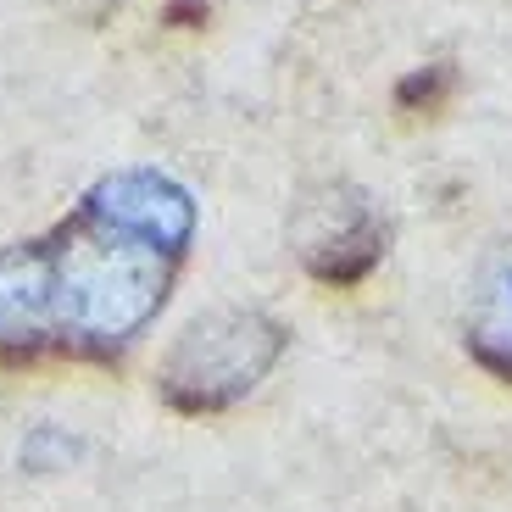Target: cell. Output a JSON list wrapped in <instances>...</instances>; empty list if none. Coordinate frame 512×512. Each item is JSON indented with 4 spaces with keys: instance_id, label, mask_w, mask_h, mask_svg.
I'll use <instances>...</instances> for the list:
<instances>
[{
    "instance_id": "obj_5",
    "label": "cell",
    "mask_w": 512,
    "mask_h": 512,
    "mask_svg": "<svg viewBox=\"0 0 512 512\" xmlns=\"http://www.w3.org/2000/svg\"><path fill=\"white\" fill-rule=\"evenodd\" d=\"M56 346V290L45 240H23L0 251V351L34 357Z\"/></svg>"
},
{
    "instance_id": "obj_6",
    "label": "cell",
    "mask_w": 512,
    "mask_h": 512,
    "mask_svg": "<svg viewBox=\"0 0 512 512\" xmlns=\"http://www.w3.org/2000/svg\"><path fill=\"white\" fill-rule=\"evenodd\" d=\"M468 351L485 373L512 379V240L479 262L474 290H468Z\"/></svg>"
},
{
    "instance_id": "obj_7",
    "label": "cell",
    "mask_w": 512,
    "mask_h": 512,
    "mask_svg": "<svg viewBox=\"0 0 512 512\" xmlns=\"http://www.w3.org/2000/svg\"><path fill=\"white\" fill-rule=\"evenodd\" d=\"M451 84H457V78H451V67H446V62H429L423 73H412L407 84H401L396 101L412 106V112H418V106H423V112H435V106L451 95Z\"/></svg>"
},
{
    "instance_id": "obj_3",
    "label": "cell",
    "mask_w": 512,
    "mask_h": 512,
    "mask_svg": "<svg viewBox=\"0 0 512 512\" xmlns=\"http://www.w3.org/2000/svg\"><path fill=\"white\" fill-rule=\"evenodd\" d=\"M290 240L312 279L346 290V284H362L384 262L390 223L357 184H318L307 201L295 206Z\"/></svg>"
},
{
    "instance_id": "obj_2",
    "label": "cell",
    "mask_w": 512,
    "mask_h": 512,
    "mask_svg": "<svg viewBox=\"0 0 512 512\" xmlns=\"http://www.w3.org/2000/svg\"><path fill=\"white\" fill-rule=\"evenodd\" d=\"M290 329L262 307L201 312L156 362V390L173 412H229L279 368Z\"/></svg>"
},
{
    "instance_id": "obj_4",
    "label": "cell",
    "mask_w": 512,
    "mask_h": 512,
    "mask_svg": "<svg viewBox=\"0 0 512 512\" xmlns=\"http://www.w3.org/2000/svg\"><path fill=\"white\" fill-rule=\"evenodd\" d=\"M84 212L106 218L112 229L134 234V240L156 245L167 256H184L195 240V201L179 179H167L156 167H123V173H106L90 195H84Z\"/></svg>"
},
{
    "instance_id": "obj_1",
    "label": "cell",
    "mask_w": 512,
    "mask_h": 512,
    "mask_svg": "<svg viewBox=\"0 0 512 512\" xmlns=\"http://www.w3.org/2000/svg\"><path fill=\"white\" fill-rule=\"evenodd\" d=\"M56 290V346L73 357H123L167 307L179 256L84 212L45 234Z\"/></svg>"
}]
</instances>
